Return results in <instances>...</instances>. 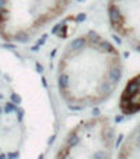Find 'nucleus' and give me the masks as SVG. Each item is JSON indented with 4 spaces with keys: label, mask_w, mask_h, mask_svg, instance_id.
Listing matches in <instances>:
<instances>
[{
    "label": "nucleus",
    "mask_w": 140,
    "mask_h": 159,
    "mask_svg": "<svg viewBox=\"0 0 140 159\" xmlns=\"http://www.w3.org/2000/svg\"><path fill=\"white\" fill-rule=\"evenodd\" d=\"M119 108L122 113L133 114L140 112V74L136 75L126 84L121 94Z\"/></svg>",
    "instance_id": "obj_4"
},
{
    "label": "nucleus",
    "mask_w": 140,
    "mask_h": 159,
    "mask_svg": "<svg viewBox=\"0 0 140 159\" xmlns=\"http://www.w3.org/2000/svg\"><path fill=\"white\" fill-rule=\"evenodd\" d=\"M115 159H140V123L126 136Z\"/></svg>",
    "instance_id": "obj_5"
},
{
    "label": "nucleus",
    "mask_w": 140,
    "mask_h": 159,
    "mask_svg": "<svg viewBox=\"0 0 140 159\" xmlns=\"http://www.w3.org/2000/svg\"><path fill=\"white\" fill-rule=\"evenodd\" d=\"M122 77V62L109 41L95 32L70 42L57 71L60 96L73 108L102 103L115 92Z\"/></svg>",
    "instance_id": "obj_1"
},
{
    "label": "nucleus",
    "mask_w": 140,
    "mask_h": 159,
    "mask_svg": "<svg viewBox=\"0 0 140 159\" xmlns=\"http://www.w3.org/2000/svg\"><path fill=\"white\" fill-rule=\"evenodd\" d=\"M115 131L108 117L80 122L62 142L55 159H112Z\"/></svg>",
    "instance_id": "obj_2"
},
{
    "label": "nucleus",
    "mask_w": 140,
    "mask_h": 159,
    "mask_svg": "<svg viewBox=\"0 0 140 159\" xmlns=\"http://www.w3.org/2000/svg\"><path fill=\"white\" fill-rule=\"evenodd\" d=\"M108 17L119 37L140 52V0H111Z\"/></svg>",
    "instance_id": "obj_3"
}]
</instances>
